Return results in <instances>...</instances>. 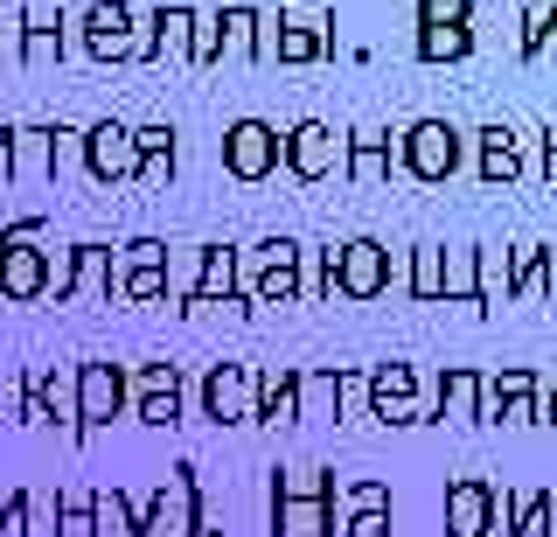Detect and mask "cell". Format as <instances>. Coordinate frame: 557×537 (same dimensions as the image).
<instances>
[{
	"instance_id": "cell-1",
	"label": "cell",
	"mask_w": 557,
	"mask_h": 537,
	"mask_svg": "<svg viewBox=\"0 0 557 537\" xmlns=\"http://www.w3.org/2000/svg\"><path fill=\"white\" fill-rule=\"evenodd\" d=\"M300 237H258V245H237V301L244 307H286L300 301Z\"/></svg>"
},
{
	"instance_id": "cell-2",
	"label": "cell",
	"mask_w": 557,
	"mask_h": 537,
	"mask_svg": "<svg viewBox=\"0 0 557 537\" xmlns=\"http://www.w3.org/2000/svg\"><path fill=\"white\" fill-rule=\"evenodd\" d=\"M139 537H223V530H209V516H202L196 461L168 467V481L147 496V510H139Z\"/></svg>"
},
{
	"instance_id": "cell-3",
	"label": "cell",
	"mask_w": 557,
	"mask_h": 537,
	"mask_svg": "<svg viewBox=\"0 0 557 537\" xmlns=\"http://www.w3.org/2000/svg\"><path fill=\"white\" fill-rule=\"evenodd\" d=\"M391 154H397V168H405L411 182H453L460 161H467V133L453 126V119H411V126L391 141Z\"/></svg>"
},
{
	"instance_id": "cell-4",
	"label": "cell",
	"mask_w": 557,
	"mask_h": 537,
	"mask_svg": "<svg viewBox=\"0 0 557 537\" xmlns=\"http://www.w3.org/2000/svg\"><path fill=\"white\" fill-rule=\"evenodd\" d=\"M119 412H126V363H112V356L77 363V370H70V432L91 440V432L112 426Z\"/></svg>"
},
{
	"instance_id": "cell-5",
	"label": "cell",
	"mask_w": 557,
	"mask_h": 537,
	"mask_svg": "<svg viewBox=\"0 0 557 537\" xmlns=\"http://www.w3.org/2000/svg\"><path fill=\"white\" fill-rule=\"evenodd\" d=\"M335 49V22L327 14H300V8H278L258 28V63H286V71H307Z\"/></svg>"
},
{
	"instance_id": "cell-6",
	"label": "cell",
	"mask_w": 557,
	"mask_h": 537,
	"mask_svg": "<svg viewBox=\"0 0 557 537\" xmlns=\"http://www.w3.org/2000/svg\"><path fill=\"white\" fill-rule=\"evenodd\" d=\"M362 412L383 426H425L432 419V405H425V391H418V370L411 363H370V377H362Z\"/></svg>"
},
{
	"instance_id": "cell-7",
	"label": "cell",
	"mask_w": 557,
	"mask_h": 537,
	"mask_svg": "<svg viewBox=\"0 0 557 537\" xmlns=\"http://www.w3.org/2000/svg\"><path fill=\"white\" fill-rule=\"evenodd\" d=\"M0 293H8V301H42L49 293L42 217H22L14 231H0Z\"/></svg>"
},
{
	"instance_id": "cell-8",
	"label": "cell",
	"mask_w": 557,
	"mask_h": 537,
	"mask_svg": "<svg viewBox=\"0 0 557 537\" xmlns=\"http://www.w3.org/2000/svg\"><path fill=\"white\" fill-rule=\"evenodd\" d=\"M133 28H139L133 0H91L84 14H70V36L98 63H133Z\"/></svg>"
},
{
	"instance_id": "cell-9",
	"label": "cell",
	"mask_w": 557,
	"mask_h": 537,
	"mask_svg": "<svg viewBox=\"0 0 557 537\" xmlns=\"http://www.w3.org/2000/svg\"><path fill=\"white\" fill-rule=\"evenodd\" d=\"M49 293L57 301H84V293L112 301V245L104 237H77V245L49 252Z\"/></svg>"
},
{
	"instance_id": "cell-10",
	"label": "cell",
	"mask_w": 557,
	"mask_h": 537,
	"mask_svg": "<svg viewBox=\"0 0 557 537\" xmlns=\"http://www.w3.org/2000/svg\"><path fill=\"white\" fill-rule=\"evenodd\" d=\"M278 168H286L293 182L342 175V133L327 126V119H300V126H286V133H278Z\"/></svg>"
},
{
	"instance_id": "cell-11",
	"label": "cell",
	"mask_w": 557,
	"mask_h": 537,
	"mask_svg": "<svg viewBox=\"0 0 557 537\" xmlns=\"http://www.w3.org/2000/svg\"><path fill=\"white\" fill-rule=\"evenodd\" d=\"M391 280H397V266H391L383 237H342L335 245V293L342 301H376Z\"/></svg>"
},
{
	"instance_id": "cell-12",
	"label": "cell",
	"mask_w": 557,
	"mask_h": 537,
	"mask_svg": "<svg viewBox=\"0 0 557 537\" xmlns=\"http://www.w3.org/2000/svg\"><path fill=\"white\" fill-rule=\"evenodd\" d=\"M223 175L231 182H272L278 175V126H265V119H231L223 126Z\"/></svg>"
},
{
	"instance_id": "cell-13",
	"label": "cell",
	"mask_w": 557,
	"mask_h": 537,
	"mask_svg": "<svg viewBox=\"0 0 557 537\" xmlns=\"http://www.w3.org/2000/svg\"><path fill=\"white\" fill-rule=\"evenodd\" d=\"M126 405L139 426H182V370L174 363H139L126 370Z\"/></svg>"
},
{
	"instance_id": "cell-14",
	"label": "cell",
	"mask_w": 557,
	"mask_h": 537,
	"mask_svg": "<svg viewBox=\"0 0 557 537\" xmlns=\"http://www.w3.org/2000/svg\"><path fill=\"white\" fill-rule=\"evenodd\" d=\"M536 385L544 377L530 363H509V370L481 377V419H509V426H536Z\"/></svg>"
},
{
	"instance_id": "cell-15",
	"label": "cell",
	"mask_w": 557,
	"mask_h": 537,
	"mask_svg": "<svg viewBox=\"0 0 557 537\" xmlns=\"http://www.w3.org/2000/svg\"><path fill=\"white\" fill-rule=\"evenodd\" d=\"M84 168H91V182H133V168H139V154H133V126H119V119H98V126H84Z\"/></svg>"
},
{
	"instance_id": "cell-16",
	"label": "cell",
	"mask_w": 557,
	"mask_h": 537,
	"mask_svg": "<svg viewBox=\"0 0 557 537\" xmlns=\"http://www.w3.org/2000/svg\"><path fill=\"white\" fill-rule=\"evenodd\" d=\"M196 398H202V419L244 426V419H251V363H209Z\"/></svg>"
},
{
	"instance_id": "cell-17",
	"label": "cell",
	"mask_w": 557,
	"mask_h": 537,
	"mask_svg": "<svg viewBox=\"0 0 557 537\" xmlns=\"http://www.w3.org/2000/svg\"><path fill=\"white\" fill-rule=\"evenodd\" d=\"M446 537H495V481L487 475L446 481Z\"/></svg>"
},
{
	"instance_id": "cell-18",
	"label": "cell",
	"mask_w": 557,
	"mask_h": 537,
	"mask_svg": "<svg viewBox=\"0 0 557 537\" xmlns=\"http://www.w3.org/2000/svg\"><path fill=\"white\" fill-rule=\"evenodd\" d=\"M251 419L258 426H300V363L251 370Z\"/></svg>"
},
{
	"instance_id": "cell-19",
	"label": "cell",
	"mask_w": 557,
	"mask_h": 537,
	"mask_svg": "<svg viewBox=\"0 0 557 537\" xmlns=\"http://www.w3.org/2000/svg\"><path fill=\"white\" fill-rule=\"evenodd\" d=\"M231 307L237 301V245H196V272H188L182 307Z\"/></svg>"
},
{
	"instance_id": "cell-20",
	"label": "cell",
	"mask_w": 557,
	"mask_h": 537,
	"mask_svg": "<svg viewBox=\"0 0 557 537\" xmlns=\"http://www.w3.org/2000/svg\"><path fill=\"white\" fill-rule=\"evenodd\" d=\"M391 133L383 126H356V133H342V175L348 182H362V188H376V182H391Z\"/></svg>"
},
{
	"instance_id": "cell-21",
	"label": "cell",
	"mask_w": 557,
	"mask_h": 537,
	"mask_svg": "<svg viewBox=\"0 0 557 537\" xmlns=\"http://www.w3.org/2000/svg\"><path fill=\"white\" fill-rule=\"evenodd\" d=\"M8 175L14 182L57 175V126H8Z\"/></svg>"
},
{
	"instance_id": "cell-22",
	"label": "cell",
	"mask_w": 557,
	"mask_h": 537,
	"mask_svg": "<svg viewBox=\"0 0 557 537\" xmlns=\"http://www.w3.org/2000/svg\"><path fill=\"white\" fill-rule=\"evenodd\" d=\"M432 419H446V426H481V370L446 363V370H440V391H432Z\"/></svg>"
},
{
	"instance_id": "cell-23",
	"label": "cell",
	"mask_w": 557,
	"mask_h": 537,
	"mask_svg": "<svg viewBox=\"0 0 557 537\" xmlns=\"http://www.w3.org/2000/svg\"><path fill=\"white\" fill-rule=\"evenodd\" d=\"M474 168H481V182H495V188H509L522 175V141H516V126H481L474 133Z\"/></svg>"
},
{
	"instance_id": "cell-24",
	"label": "cell",
	"mask_w": 557,
	"mask_h": 537,
	"mask_svg": "<svg viewBox=\"0 0 557 537\" xmlns=\"http://www.w3.org/2000/svg\"><path fill=\"white\" fill-rule=\"evenodd\" d=\"M63 28H70V14H42V8L22 14V63H28V71L63 63Z\"/></svg>"
},
{
	"instance_id": "cell-25",
	"label": "cell",
	"mask_w": 557,
	"mask_h": 537,
	"mask_svg": "<svg viewBox=\"0 0 557 537\" xmlns=\"http://www.w3.org/2000/svg\"><path fill=\"white\" fill-rule=\"evenodd\" d=\"M133 154H139V168H133V182H147V188H161L174 182V126H133Z\"/></svg>"
},
{
	"instance_id": "cell-26",
	"label": "cell",
	"mask_w": 557,
	"mask_h": 537,
	"mask_svg": "<svg viewBox=\"0 0 557 537\" xmlns=\"http://www.w3.org/2000/svg\"><path fill=\"white\" fill-rule=\"evenodd\" d=\"M335 502H272V537H335Z\"/></svg>"
},
{
	"instance_id": "cell-27",
	"label": "cell",
	"mask_w": 557,
	"mask_h": 537,
	"mask_svg": "<svg viewBox=\"0 0 557 537\" xmlns=\"http://www.w3.org/2000/svg\"><path fill=\"white\" fill-rule=\"evenodd\" d=\"M91 537H139V502L119 489H91Z\"/></svg>"
},
{
	"instance_id": "cell-28",
	"label": "cell",
	"mask_w": 557,
	"mask_h": 537,
	"mask_svg": "<svg viewBox=\"0 0 557 537\" xmlns=\"http://www.w3.org/2000/svg\"><path fill=\"white\" fill-rule=\"evenodd\" d=\"M440 301H467L481 307V245H453L440 266Z\"/></svg>"
},
{
	"instance_id": "cell-29",
	"label": "cell",
	"mask_w": 557,
	"mask_h": 537,
	"mask_svg": "<svg viewBox=\"0 0 557 537\" xmlns=\"http://www.w3.org/2000/svg\"><path fill=\"white\" fill-rule=\"evenodd\" d=\"M258 28H265V14H258L251 0H231V8H216L223 57H258Z\"/></svg>"
},
{
	"instance_id": "cell-30",
	"label": "cell",
	"mask_w": 557,
	"mask_h": 537,
	"mask_svg": "<svg viewBox=\"0 0 557 537\" xmlns=\"http://www.w3.org/2000/svg\"><path fill=\"white\" fill-rule=\"evenodd\" d=\"M272 502H335V467H278Z\"/></svg>"
},
{
	"instance_id": "cell-31",
	"label": "cell",
	"mask_w": 557,
	"mask_h": 537,
	"mask_svg": "<svg viewBox=\"0 0 557 537\" xmlns=\"http://www.w3.org/2000/svg\"><path fill=\"white\" fill-rule=\"evenodd\" d=\"M557 496L550 489H516L509 502V537H557Z\"/></svg>"
},
{
	"instance_id": "cell-32",
	"label": "cell",
	"mask_w": 557,
	"mask_h": 537,
	"mask_svg": "<svg viewBox=\"0 0 557 537\" xmlns=\"http://www.w3.org/2000/svg\"><path fill=\"white\" fill-rule=\"evenodd\" d=\"M440 266H446V245H411V252H405L397 280H405L411 301H440Z\"/></svg>"
},
{
	"instance_id": "cell-33",
	"label": "cell",
	"mask_w": 557,
	"mask_h": 537,
	"mask_svg": "<svg viewBox=\"0 0 557 537\" xmlns=\"http://www.w3.org/2000/svg\"><path fill=\"white\" fill-rule=\"evenodd\" d=\"M300 419H342V370H300Z\"/></svg>"
},
{
	"instance_id": "cell-34",
	"label": "cell",
	"mask_w": 557,
	"mask_h": 537,
	"mask_svg": "<svg viewBox=\"0 0 557 537\" xmlns=\"http://www.w3.org/2000/svg\"><path fill=\"white\" fill-rule=\"evenodd\" d=\"M509 301H544V245H509Z\"/></svg>"
},
{
	"instance_id": "cell-35",
	"label": "cell",
	"mask_w": 557,
	"mask_h": 537,
	"mask_svg": "<svg viewBox=\"0 0 557 537\" xmlns=\"http://www.w3.org/2000/svg\"><path fill=\"white\" fill-rule=\"evenodd\" d=\"M474 28H418V63H467Z\"/></svg>"
},
{
	"instance_id": "cell-36",
	"label": "cell",
	"mask_w": 557,
	"mask_h": 537,
	"mask_svg": "<svg viewBox=\"0 0 557 537\" xmlns=\"http://www.w3.org/2000/svg\"><path fill=\"white\" fill-rule=\"evenodd\" d=\"M418 28H474V0H411Z\"/></svg>"
},
{
	"instance_id": "cell-37",
	"label": "cell",
	"mask_w": 557,
	"mask_h": 537,
	"mask_svg": "<svg viewBox=\"0 0 557 537\" xmlns=\"http://www.w3.org/2000/svg\"><path fill=\"white\" fill-rule=\"evenodd\" d=\"M550 28H557V8H550V0H530V8H522V57H544V49H550Z\"/></svg>"
},
{
	"instance_id": "cell-38",
	"label": "cell",
	"mask_w": 557,
	"mask_h": 537,
	"mask_svg": "<svg viewBox=\"0 0 557 537\" xmlns=\"http://www.w3.org/2000/svg\"><path fill=\"white\" fill-rule=\"evenodd\" d=\"M57 537H91V489L57 496Z\"/></svg>"
},
{
	"instance_id": "cell-39",
	"label": "cell",
	"mask_w": 557,
	"mask_h": 537,
	"mask_svg": "<svg viewBox=\"0 0 557 537\" xmlns=\"http://www.w3.org/2000/svg\"><path fill=\"white\" fill-rule=\"evenodd\" d=\"M495 301H509V252L481 245V307H495Z\"/></svg>"
},
{
	"instance_id": "cell-40",
	"label": "cell",
	"mask_w": 557,
	"mask_h": 537,
	"mask_svg": "<svg viewBox=\"0 0 557 537\" xmlns=\"http://www.w3.org/2000/svg\"><path fill=\"white\" fill-rule=\"evenodd\" d=\"M335 502H342V516H348V510H391V489L362 475V481H342V489H335Z\"/></svg>"
},
{
	"instance_id": "cell-41",
	"label": "cell",
	"mask_w": 557,
	"mask_h": 537,
	"mask_svg": "<svg viewBox=\"0 0 557 537\" xmlns=\"http://www.w3.org/2000/svg\"><path fill=\"white\" fill-rule=\"evenodd\" d=\"M342 537H391V510H348Z\"/></svg>"
},
{
	"instance_id": "cell-42",
	"label": "cell",
	"mask_w": 557,
	"mask_h": 537,
	"mask_svg": "<svg viewBox=\"0 0 557 537\" xmlns=\"http://www.w3.org/2000/svg\"><path fill=\"white\" fill-rule=\"evenodd\" d=\"M0 537H28V496L22 489L0 502Z\"/></svg>"
},
{
	"instance_id": "cell-43",
	"label": "cell",
	"mask_w": 557,
	"mask_h": 537,
	"mask_svg": "<svg viewBox=\"0 0 557 537\" xmlns=\"http://www.w3.org/2000/svg\"><path fill=\"white\" fill-rule=\"evenodd\" d=\"M536 419H550V426H557V370L544 377V385H536Z\"/></svg>"
},
{
	"instance_id": "cell-44",
	"label": "cell",
	"mask_w": 557,
	"mask_h": 537,
	"mask_svg": "<svg viewBox=\"0 0 557 537\" xmlns=\"http://www.w3.org/2000/svg\"><path fill=\"white\" fill-rule=\"evenodd\" d=\"M544 182H550V188H557V126H550V133H544Z\"/></svg>"
},
{
	"instance_id": "cell-45",
	"label": "cell",
	"mask_w": 557,
	"mask_h": 537,
	"mask_svg": "<svg viewBox=\"0 0 557 537\" xmlns=\"http://www.w3.org/2000/svg\"><path fill=\"white\" fill-rule=\"evenodd\" d=\"M0 175H8V126H0Z\"/></svg>"
},
{
	"instance_id": "cell-46",
	"label": "cell",
	"mask_w": 557,
	"mask_h": 537,
	"mask_svg": "<svg viewBox=\"0 0 557 537\" xmlns=\"http://www.w3.org/2000/svg\"><path fill=\"white\" fill-rule=\"evenodd\" d=\"M550 42H557V28H550Z\"/></svg>"
}]
</instances>
